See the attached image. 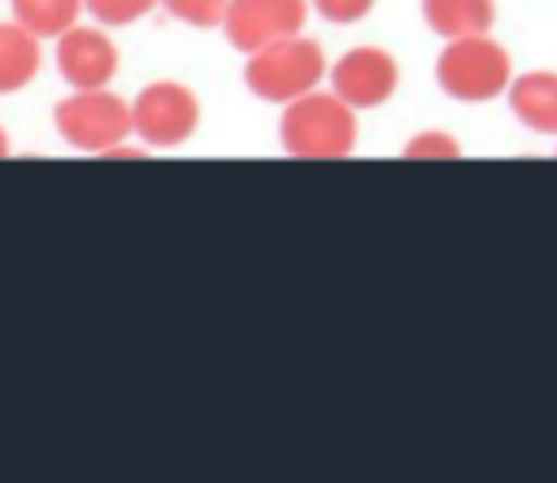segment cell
I'll use <instances>...</instances> for the list:
<instances>
[{
    "label": "cell",
    "mask_w": 557,
    "mask_h": 483,
    "mask_svg": "<svg viewBox=\"0 0 557 483\" xmlns=\"http://www.w3.org/2000/svg\"><path fill=\"white\" fill-rule=\"evenodd\" d=\"M278 144L296 161H344L357 148V109L335 91H305L283 104Z\"/></svg>",
    "instance_id": "cell-1"
},
{
    "label": "cell",
    "mask_w": 557,
    "mask_h": 483,
    "mask_svg": "<svg viewBox=\"0 0 557 483\" xmlns=\"http://www.w3.org/2000/svg\"><path fill=\"white\" fill-rule=\"evenodd\" d=\"M435 83L444 96L461 104H487L513 83V57L492 35H461L448 39L435 57Z\"/></svg>",
    "instance_id": "cell-2"
},
{
    "label": "cell",
    "mask_w": 557,
    "mask_h": 483,
    "mask_svg": "<svg viewBox=\"0 0 557 483\" xmlns=\"http://www.w3.org/2000/svg\"><path fill=\"white\" fill-rule=\"evenodd\" d=\"M322 74H326V57H322L318 39L287 35V39H274V44L248 52L244 87L265 104H287V100L313 91L322 83Z\"/></svg>",
    "instance_id": "cell-3"
},
{
    "label": "cell",
    "mask_w": 557,
    "mask_h": 483,
    "mask_svg": "<svg viewBox=\"0 0 557 483\" xmlns=\"http://www.w3.org/2000/svg\"><path fill=\"white\" fill-rule=\"evenodd\" d=\"M131 104L109 87L74 91L57 104V135L78 152H109L131 135Z\"/></svg>",
    "instance_id": "cell-4"
},
{
    "label": "cell",
    "mask_w": 557,
    "mask_h": 483,
    "mask_svg": "<svg viewBox=\"0 0 557 483\" xmlns=\"http://www.w3.org/2000/svg\"><path fill=\"white\" fill-rule=\"evenodd\" d=\"M131 126L148 148H178L200 126V100L187 83L157 78L131 100Z\"/></svg>",
    "instance_id": "cell-5"
},
{
    "label": "cell",
    "mask_w": 557,
    "mask_h": 483,
    "mask_svg": "<svg viewBox=\"0 0 557 483\" xmlns=\"http://www.w3.org/2000/svg\"><path fill=\"white\" fill-rule=\"evenodd\" d=\"M400 87V61L387 48H348L331 65V91L352 109H379Z\"/></svg>",
    "instance_id": "cell-6"
},
{
    "label": "cell",
    "mask_w": 557,
    "mask_h": 483,
    "mask_svg": "<svg viewBox=\"0 0 557 483\" xmlns=\"http://www.w3.org/2000/svg\"><path fill=\"white\" fill-rule=\"evenodd\" d=\"M309 17V0H231L226 9V44L239 52H257L274 39L300 35Z\"/></svg>",
    "instance_id": "cell-7"
},
{
    "label": "cell",
    "mask_w": 557,
    "mask_h": 483,
    "mask_svg": "<svg viewBox=\"0 0 557 483\" xmlns=\"http://www.w3.org/2000/svg\"><path fill=\"white\" fill-rule=\"evenodd\" d=\"M57 70L74 91L109 87V78L117 74V48L104 30L74 22L65 35H57Z\"/></svg>",
    "instance_id": "cell-8"
},
{
    "label": "cell",
    "mask_w": 557,
    "mask_h": 483,
    "mask_svg": "<svg viewBox=\"0 0 557 483\" xmlns=\"http://www.w3.org/2000/svg\"><path fill=\"white\" fill-rule=\"evenodd\" d=\"M509 109L513 117L535 135H557V74L531 70L509 83Z\"/></svg>",
    "instance_id": "cell-9"
},
{
    "label": "cell",
    "mask_w": 557,
    "mask_h": 483,
    "mask_svg": "<svg viewBox=\"0 0 557 483\" xmlns=\"http://www.w3.org/2000/svg\"><path fill=\"white\" fill-rule=\"evenodd\" d=\"M422 22L444 39L487 35L496 22V0H422Z\"/></svg>",
    "instance_id": "cell-10"
},
{
    "label": "cell",
    "mask_w": 557,
    "mask_h": 483,
    "mask_svg": "<svg viewBox=\"0 0 557 483\" xmlns=\"http://www.w3.org/2000/svg\"><path fill=\"white\" fill-rule=\"evenodd\" d=\"M39 35H30L17 17L0 22V96L22 91L39 74Z\"/></svg>",
    "instance_id": "cell-11"
},
{
    "label": "cell",
    "mask_w": 557,
    "mask_h": 483,
    "mask_svg": "<svg viewBox=\"0 0 557 483\" xmlns=\"http://www.w3.org/2000/svg\"><path fill=\"white\" fill-rule=\"evenodd\" d=\"M9 4H13V17L39 39L65 35L83 13V0H9Z\"/></svg>",
    "instance_id": "cell-12"
},
{
    "label": "cell",
    "mask_w": 557,
    "mask_h": 483,
    "mask_svg": "<svg viewBox=\"0 0 557 483\" xmlns=\"http://www.w3.org/2000/svg\"><path fill=\"white\" fill-rule=\"evenodd\" d=\"M161 9L183 22V26H196V30H213L226 22V9L231 0H161Z\"/></svg>",
    "instance_id": "cell-13"
},
{
    "label": "cell",
    "mask_w": 557,
    "mask_h": 483,
    "mask_svg": "<svg viewBox=\"0 0 557 483\" xmlns=\"http://www.w3.org/2000/svg\"><path fill=\"white\" fill-rule=\"evenodd\" d=\"M161 0H83V9L100 22V26H135L139 17H148Z\"/></svg>",
    "instance_id": "cell-14"
},
{
    "label": "cell",
    "mask_w": 557,
    "mask_h": 483,
    "mask_svg": "<svg viewBox=\"0 0 557 483\" xmlns=\"http://www.w3.org/2000/svg\"><path fill=\"white\" fill-rule=\"evenodd\" d=\"M431 157L457 161V157H461V144H457L448 131H422V135H413V139L405 144V161H431Z\"/></svg>",
    "instance_id": "cell-15"
},
{
    "label": "cell",
    "mask_w": 557,
    "mask_h": 483,
    "mask_svg": "<svg viewBox=\"0 0 557 483\" xmlns=\"http://www.w3.org/2000/svg\"><path fill=\"white\" fill-rule=\"evenodd\" d=\"M313 9H318L331 26H352V22H361V17L374 9V0H313Z\"/></svg>",
    "instance_id": "cell-16"
},
{
    "label": "cell",
    "mask_w": 557,
    "mask_h": 483,
    "mask_svg": "<svg viewBox=\"0 0 557 483\" xmlns=\"http://www.w3.org/2000/svg\"><path fill=\"white\" fill-rule=\"evenodd\" d=\"M0 157H9V135H4V126H0Z\"/></svg>",
    "instance_id": "cell-17"
}]
</instances>
